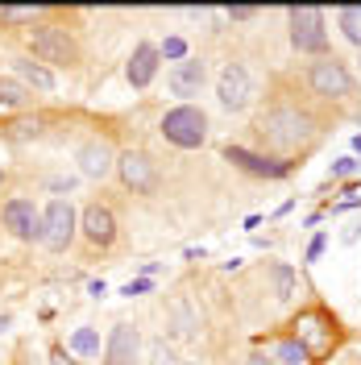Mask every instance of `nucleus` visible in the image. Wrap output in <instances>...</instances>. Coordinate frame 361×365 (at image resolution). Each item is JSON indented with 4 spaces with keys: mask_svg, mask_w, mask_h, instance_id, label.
Instances as JSON below:
<instances>
[{
    "mask_svg": "<svg viewBox=\"0 0 361 365\" xmlns=\"http://www.w3.org/2000/svg\"><path fill=\"white\" fill-rule=\"evenodd\" d=\"M291 341L307 353V361H324L332 349H337V324L328 319V312H320V307H312V312H299L291 324Z\"/></svg>",
    "mask_w": 361,
    "mask_h": 365,
    "instance_id": "nucleus-1",
    "label": "nucleus"
},
{
    "mask_svg": "<svg viewBox=\"0 0 361 365\" xmlns=\"http://www.w3.org/2000/svg\"><path fill=\"white\" fill-rule=\"evenodd\" d=\"M258 133L266 137L270 145H278V150H291V145H303L312 137V116L278 104V108H270V113L258 120Z\"/></svg>",
    "mask_w": 361,
    "mask_h": 365,
    "instance_id": "nucleus-2",
    "label": "nucleus"
},
{
    "mask_svg": "<svg viewBox=\"0 0 361 365\" xmlns=\"http://www.w3.org/2000/svg\"><path fill=\"white\" fill-rule=\"evenodd\" d=\"M162 137H166L171 145H179V150L203 145V141H208V116H203V108H195V104L171 108V113L162 116Z\"/></svg>",
    "mask_w": 361,
    "mask_h": 365,
    "instance_id": "nucleus-3",
    "label": "nucleus"
},
{
    "mask_svg": "<svg viewBox=\"0 0 361 365\" xmlns=\"http://www.w3.org/2000/svg\"><path fill=\"white\" fill-rule=\"evenodd\" d=\"M291 42L299 54H324L328 50V29H324V9L299 4L291 9Z\"/></svg>",
    "mask_w": 361,
    "mask_h": 365,
    "instance_id": "nucleus-4",
    "label": "nucleus"
},
{
    "mask_svg": "<svg viewBox=\"0 0 361 365\" xmlns=\"http://www.w3.org/2000/svg\"><path fill=\"white\" fill-rule=\"evenodd\" d=\"M75 228H79V216L71 200H50V207L42 212V245L54 253H63L75 241Z\"/></svg>",
    "mask_w": 361,
    "mask_h": 365,
    "instance_id": "nucleus-5",
    "label": "nucleus"
},
{
    "mask_svg": "<svg viewBox=\"0 0 361 365\" xmlns=\"http://www.w3.org/2000/svg\"><path fill=\"white\" fill-rule=\"evenodd\" d=\"M307 83H312L316 96L345 100V96L353 91V75H349L345 63H337V58H320V63H312V71H307Z\"/></svg>",
    "mask_w": 361,
    "mask_h": 365,
    "instance_id": "nucleus-6",
    "label": "nucleus"
},
{
    "mask_svg": "<svg viewBox=\"0 0 361 365\" xmlns=\"http://www.w3.org/2000/svg\"><path fill=\"white\" fill-rule=\"evenodd\" d=\"M216 100H220V108L228 113H241L249 100H253V79H249V71L241 63H228L220 71V79H216Z\"/></svg>",
    "mask_w": 361,
    "mask_h": 365,
    "instance_id": "nucleus-7",
    "label": "nucleus"
},
{
    "mask_svg": "<svg viewBox=\"0 0 361 365\" xmlns=\"http://www.w3.org/2000/svg\"><path fill=\"white\" fill-rule=\"evenodd\" d=\"M34 54H38V63L71 67L75 63V42L67 38V29H59V25H38L34 29Z\"/></svg>",
    "mask_w": 361,
    "mask_h": 365,
    "instance_id": "nucleus-8",
    "label": "nucleus"
},
{
    "mask_svg": "<svg viewBox=\"0 0 361 365\" xmlns=\"http://www.w3.org/2000/svg\"><path fill=\"white\" fill-rule=\"evenodd\" d=\"M116 175H121V182H125L129 191H137V195H150V191L158 187V166L146 158V154H137V150H129V154L116 158Z\"/></svg>",
    "mask_w": 361,
    "mask_h": 365,
    "instance_id": "nucleus-9",
    "label": "nucleus"
},
{
    "mask_svg": "<svg viewBox=\"0 0 361 365\" xmlns=\"http://www.w3.org/2000/svg\"><path fill=\"white\" fill-rule=\"evenodd\" d=\"M4 225L17 241H42V212L29 200H9L4 204Z\"/></svg>",
    "mask_w": 361,
    "mask_h": 365,
    "instance_id": "nucleus-10",
    "label": "nucleus"
},
{
    "mask_svg": "<svg viewBox=\"0 0 361 365\" xmlns=\"http://www.w3.org/2000/svg\"><path fill=\"white\" fill-rule=\"evenodd\" d=\"M137 357H141V332L133 324H116L104 344V365H137Z\"/></svg>",
    "mask_w": 361,
    "mask_h": 365,
    "instance_id": "nucleus-11",
    "label": "nucleus"
},
{
    "mask_svg": "<svg viewBox=\"0 0 361 365\" xmlns=\"http://www.w3.org/2000/svg\"><path fill=\"white\" fill-rule=\"evenodd\" d=\"M203 83H208V67H203L200 58H183V63H175V67H171V75H166V88H171V96H183V100L200 96Z\"/></svg>",
    "mask_w": 361,
    "mask_h": 365,
    "instance_id": "nucleus-12",
    "label": "nucleus"
},
{
    "mask_svg": "<svg viewBox=\"0 0 361 365\" xmlns=\"http://www.w3.org/2000/svg\"><path fill=\"white\" fill-rule=\"evenodd\" d=\"M225 162L241 166V170H249V175H266V179H283V175L291 170V162L262 158V154H253V150H245V145H225Z\"/></svg>",
    "mask_w": 361,
    "mask_h": 365,
    "instance_id": "nucleus-13",
    "label": "nucleus"
},
{
    "mask_svg": "<svg viewBox=\"0 0 361 365\" xmlns=\"http://www.w3.org/2000/svg\"><path fill=\"white\" fill-rule=\"evenodd\" d=\"M75 162H79L83 179H108L116 170V158H113V150H108V141H83Z\"/></svg>",
    "mask_w": 361,
    "mask_h": 365,
    "instance_id": "nucleus-14",
    "label": "nucleus"
},
{
    "mask_svg": "<svg viewBox=\"0 0 361 365\" xmlns=\"http://www.w3.org/2000/svg\"><path fill=\"white\" fill-rule=\"evenodd\" d=\"M83 237H88L91 245L108 250V245L116 241V216H113V207H104V204L83 207Z\"/></svg>",
    "mask_w": 361,
    "mask_h": 365,
    "instance_id": "nucleus-15",
    "label": "nucleus"
},
{
    "mask_svg": "<svg viewBox=\"0 0 361 365\" xmlns=\"http://www.w3.org/2000/svg\"><path fill=\"white\" fill-rule=\"evenodd\" d=\"M158 46H150V42H141L133 50V58H129V67H125V79L133 83V88H150V79L158 75Z\"/></svg>",
    "mask_w": 361,
    "mask_h": 365,
    "instance_id": "nucleus-16",
    "label": "nucleus"
},
{
    "mask_svg": "<svg viewBox=\"0 0 361 365\" xmlns=\"http://www.w3.org/2000/svg\"><path fill=\"white\" fill-rule=\"evenodd\" d=\"M13 71H17V79H21V83H29V88L54 91V75H50L42 63H34V58H13Z\"/></svg>",
    "mask_w": 361,
    "mask_h": 365,
    "instance_id": "nucleus-17",
    "label": "nucleus"
},
{
    "mask_svg": "<svg viewBox=\"0 0 361 365\" xmlns=\"http://www.w3.org/2000/svg\"><path fill=\"white\" fill-rule=\"evenodd\" d=\"M266 278H270V291H274L278 303H287V299L295 295V270L287 262H270V266H266Z\"/></svg>",
    "mask_w": 361,
    "mask_h": 365,
    "instance_id": "nucleus-18",
    "label": "nucleus"
},
{
    "mask_svg": "<svg viewBox=\"0 0 361 365\" xmlns=\"http://www.w3.org/2000/svg\"><path fill=\"white\" fill-rule=\"evenodd\" d=\"M42 133V120L38 116H21V120H9L4 125V137L9 141H29V137H38Z\"/></svg>",
    "mask_w": 361,
    "mask_h": 365,
    "instance_id": "nucleus-19",
    "label": "nucleus"
},
{
    "mask_svg": "<svg viewBox=\"0 0 361 365\" xmlns=\"http://www.w3.org/2000/svg\"><path fill=\"white\" fill-rule=\"evenodd\" d=\"M71 353H79V357H100V332H96V328H79V332L71 336Z\"/></svg>",
    "mask_w": 361,
    "mask_h": 365,
    "instance_id": "nucleus-20",
    "label": "nucleus"
},
{
    "mask_svg": "<svg viewBox=\"0 0 361 365\" xmlns=\"http://www.w3.org/2000/svg\"><path fill=\"white\" fill-rule=\"evenodd\" d=\"M340 34H345V38H349V42L361 50V4L340 9Z\"/></svg>",
    "mask_w": 361,
    "mask_h": 365,
    "instance_id": "nucleus-21",
    "label": "nucleus"
},
{
    "mask_svg": "<svg viewBox=\"0 0 361 365\" xmlns=\"http://www.w3.org/2000/svg\"><path fill=\"white\" fill-rule=\"evenodd\" d=\"M175 328H179L183 336H195V332H200V319L191 316L187 299H175Z\"/></svg>",
    "mask_w": 361,
    "mask_h": 365,
    "instance_id": "nucleus-22",
    "label": "nucleus"
},
{
    "mask_svg": "<svg viewBox=\"0 0 361 365\" xmlns=\"http://www.w3.org/2000/svg\"><path fill=\"white\" fill-rule=\"evenodd\" d=\"M25 100V88L21 83H13V79H0V108H21Z\"/></svg>",
    "mask_w": 361,
    "mask_h": 365,
    "instance_id": "nucleus-23",
    "label": "nucleus"
},
{
    "mask_svg": "<svg viewBox=\"0 0 361 365\" xmlns=\"http://www.w3.org/2000/svg\"><path fill=\"white\" fill-rule=\"evenodd\" d=\"M274 361H283V365H303V361H307V353H303L295 341H278V344H274Z\"/></svg>",
    "mask_w": 361,
    "mask_h": 365,
    "instance_id": "nucleus-24",
    "label": "nucleus"
},
{
    "mask_svg": "<svg viewBox=\"0 0 361 365\" xmlns=\"http://www.w3.org/2000/svg\"><path fill=\"white\" fill-rule=\"evenodd\" d=\"M150 365H179V357H175V349L166 341H154L150 344Z\"/></svg>",
    "mask_w": 361,
    "mask_h": 365,
    "instance_id": "nucleus-25",
    "label": "nucleus"
},
{
    "mask_svg": "<svg viewBox=\"0 0 361 365\" xmlns=\"http://www.w3.org/2000/svg\"><path fill=\"white\" fill-rule=\"evenodd\" d=\"M158 54L162 58H183V54H187V42H183V38H166V42L158 46Z\"/></svg>",
    "mask_w": 361,
    "mask_h": 365,
    "instance_id": "nucleus-26",
    "label": "nucleus"
},
{
    "mask_svg": "<svg viewBox=\"0 0 361 365\" xmlns=\"http://www.w3.org/2000/svg\"><path fill=\"white\" fill-rule=\"evenodd\" d=\"M34 13H38V9H0V21H34Z\"/></svg>",
    "mask_w": 361,
    "mask_h": 365,
    "instance_id": "nucleus-27",
    "label": "nucleus"
},
{
    "mask_svg": "<svg viewBox=\"0 0 361 365\" xmlns=\"http://www.w3.org/2000/svg\"><path fill=\"white\" fill-rule=\"evenodd\" d=\"M357 170V158H340V162H332V179H345V175H353Z\"/></svg>",
    "mask_w": 361,
    "mask_h": 365,
    "instance_id": "nucleus-28",
    "label": "nucleus"
},
{
    "mask_svg": "<svg viewBox=\"0 0 361 365\" xmlns=\"http://www.w3.org/2000/svg\"><path fill=\"white\" fill-rule=\"evenodd\" d=\"M146 291H150V278H137V282H125V291H121V295H146Z\"/></svg>",
    "mask_w": 361,
    "mask_h": 365,
    "instance_id": "nucleus-29",
    "label": "nucleus"
},
{
    "mask_svg": "<svg viewBox=\"0 0 361 365\" xmlns=\"http://www.w3.org/2000/svg\"><path fill=\"white\" fill-rule=\"evenodd\" d=\"M50 365H79V361H71L67 349H54V353H50Z\"/></svg>",
    "mask_w": 361,
    "mask_h": 365,
    "instance_id": "nucleus-30",
    "label": "nucleus"
},
{
    "mask_svg": "<svg viewBox=\"0 0 361 365\" xmlns=\"http://www.w3.org/2000/svg\"><path fill=\"white\" fill-rule=\"evenodd\" d=\"M357 237H361V225H349V228H345V232H340V241H345V245H353Z\"/></svg>",
    "mask_w": 361,
    "mask_h": 365,
    "instance_id": "nucleus-31",
    "label": "nucleus"
},
{
    "mask_svg": "<svg viewBox=\"0 0 361 365\" xmlns=\"http://www.w3.org/2000/svg\"><path fill=\"white\" fill-rule=\"evenodd\" d=\"M320 250H324V237H316V241H312V250H307V262H316Z\"/></svg>",
    "mask_w": 361,
    "mask_h": 365,
    "instance_id": "nucleus-32",
    "label": "nucleus"
},
{
    "mask_svg": "<svg viewBox=\"0 0 361 365\" xmlns=\"http://www.w3.org/2000/svg\"><path fill=\"white\" fill-rule=\"evenodd\" d=\"M228 17L233 21H245V17H253V9H228Z\"/></svg>",
    "mask_w": 361,
    "mask_h": 365,
    "instance_id": "nucleus-33",
    "label": "nucleus"
},
{
    "mask_svg": "<svg viewBox=\"0 0 361 365\" xmlns=\"http://www.w3.org/2000/svg\"><path fill=\"white\" fill-rule=\"evenodd\" d=\"M245 365H274V357H262V353H249Z\"/></svg>",
    "mask_w": 361,
    "mask_h": 365,
    "instance_id": "nucleus-34",
    "label": "nucleus"
},
{
    "mask_svg": "<svg viewBox=\"0 0 361 365\" xmlns=\"http://www.w3.org/2000/svg\"><path fill=\"white\" fill-rule=\"evenodd\" d=\"M25 365H50V361H42V357H34V353H29V357H25Z\"/></svg>",
    "mask_w": 361,
    "mask_h": 365,
    "instance_id": "nucleus-35",
    "label": "nucleus"
},
{
    "mask_svg": "<svg viewBox=\"0 0 361 365\" xmlns=\"http://www.w3.org/2000/svg\"><path fill=\"white\" fill-rule=\"evenodd\" d=\"M353 150H357V154H361V133H357V137H353Z\"/></svg>",
    "mask_w": 361,
    "mask_h": 365,
    "instance_id": "nucleus-36",
    "label": "nucleus"
},
{
    "mask_svg": "<svg viewBox=\"0 0 361 365\" xmlns=\"http://www.w3.org/2000/svg\"><path fill=\"white\" fill-rule=\"evenodd\" d=\"M357 67H361V58H357Z\"/></svg>",
    "mask_w": 361,
    "mask_h": 365,
    "instance_id": "nucleus-37",
    "label": "nucleus"
}]
</instances>
